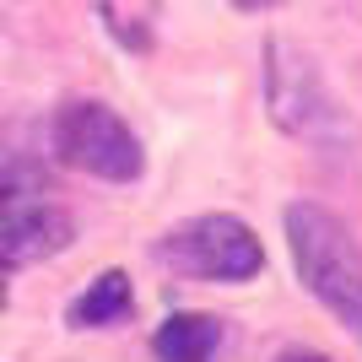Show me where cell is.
<instances>
[{"label":"cell","mask_w":362,"mask_h":362,"mask_svg":"<svg viewBox=\"0 0 362 362\" xmlns=\"http://www.w3.org/2000/svg\"><path fill=\"white\" fill-rule=\"evenodd\" d=\"M157 259L184 281H255L265 271V243L255 238L249 222L211 211L168 227V238L157 243Z\"/></svg>","instance_id":"cell-3"},{"label":"cell","mask_w":362,"mask_h":362,"mask_svg":"<svg viewBox=\"0 0 362 362\" xmlns=\"http://www.w3.org/2000/svg\"><path fill=\"white\" fill-rule=\"evenodd\" d=\"M49 141H54V157L65 168L92 173V179H103V184H130L146 168V151H141L136 130L108 103H98V98H71V103L54 108Z\"/></svg>","instance_id":"cell-2"},{"label":"cell","mask_w":362,"mask_h":362,"mask_svg":"<svg viewBox=\"0 0 362 362\" xmlns=\"http://www.w3.org/2000/svg\"><path fill=\"white\" fill-rule=\"evenodd\" d=\"M76 222L60 206H11L0 211V271H22V265H38V259H54L60 249H71Z\"/></svg>","instance_id":"cell-4"},{"label":"cell","mask_w":362,"mask_h":362,"mask_svg":"<svg viewBox=\"0 0 362 362\" xmlns=\"http://www.w3.org/2000/svg\"><path fill=\"white\" fill-rule=\"evenodd\" d=\"M233 11H271V6H281V0H227Z\"/></svg>","instance_id":"cell-9"},{"label":"cell","mask_w":362,"mask_h":362,"mask_svg":"<svg viewBox=\"0 0 362 362\" xmlns=\"http://www.w3.org/2000/svg\"><path fill=\"white\" fill-rule=\"evenodd\" d=\"M0 298H6V271H0Z\"/></svg>","instance_id":"cell-10"},{"label":"cell","mask_w":362,"mask_h":362,"mask_svg":"<svg viewBox=\"0 0 362 362\" xmlns=\"http://www.w3.org/2000/svg\"><path fill=\"white\" fill-rule=\"evenodd\" d=\"M38 189H44V163L28 146H16L11 136H0V211L28 206Z\"/></svg>","instance_id":"cell-7"},{"label":"cell","mask_w":362,"mask_h":362,"mask_svg":"<svg viewBox=\"0 0 362 362\" xmlns=\"http://www.w3.org/2000/svg\"><path fill=\"white\" fill-rule=\"evenodd\" d=\"M222 346V325L211 314H173L157 325V357L163 362H216Z\"/></svg>","instance_id":"cell-6"},{"label":"cell","mask_w":362,"mask_h":362,"mask_svg":"<svg viewBox=\"0 0 362 362\" xmlns=\"http://www.w3.org/2000/svg\"><path fill=\"white\" fill-rule=\"evenodd\" d=\"M136 314V292H130V276L124 271H103L92 276V287L65 308L76 330H103V325H119V319Z\"/></svg>","instance_id":"cell-5"},{"label":"cell","mask_w":362,"mask_h":362,"mask_svg":"<svg viewBox=\"0 0 362 362\" xmlns=\"http://www.w3.org/2000/svg\"><path fill=\"white\" fill-rule=\"evenodd\" d=\"M281 227L308 298L330 308L335 325L362 346V243L346 227V216H335L319 200H292L281 211Z\"/></svg>","instance_id":"cell-1"},{"label":"cell","mask_w":362,"mask_h":362,"mask_svg":"<svg viewBox=\"0 0 362 362\" xmlns=\"http://www.w3.org/2000/svg\"><path fill=\"white\" fill-rule=\"evenodd\" d=\"M276 362H330V357H319V351H303V346H292V351H276Z\"/></svg>","instance_id":"cell-8"}]
</instances>
